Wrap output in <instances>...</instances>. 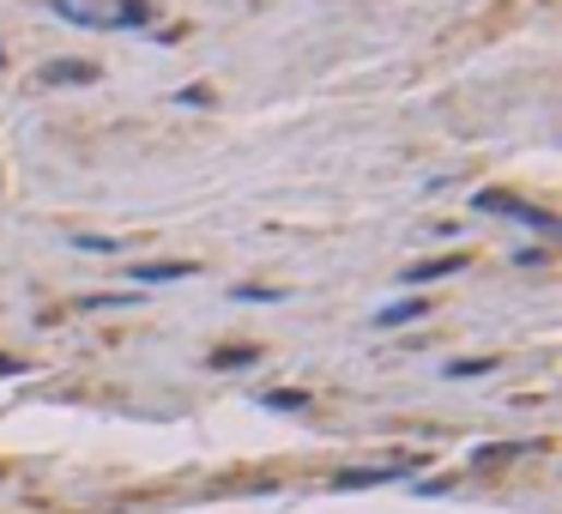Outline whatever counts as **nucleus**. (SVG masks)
Listing matches in <instances>:
<instances>
[{"instance_id": "nucleus-2", "label": "nucleus", "mask_w": 562, "mask_h": 514, "mask_svg": "<svg viewBox=\"0 0 562 514\" xmlns=\"http://www.w3.org/2000/svg\"><path fill=\"white\" fill-rule=\"evenodd\" d=\"M471 206L478 212H490V218H514V225H526V230H557V212H545V206H526V200H514V194H502V188H485V194H471Z\"/></svg>"}, {"instance_id": "nucleus-9", "label": "nucleus", "mask_w": 562, "mask_h": 514, "mask_svg": "<svg viewBox=\"0 0 562 514\" xmlns=\"http://www.w3.org/2000/svg\"><path fill=\"white\" fill-rule=\"evenodd\" d=\"M261 406L266 411H302V406H309V394H261Z\"/></svg>"}, {"instance_id": "nucleus-14", "label": "nucleus", "mask_w": 562, "mask_h": 514, "mask_svg": "<svg viewBox=\"0 0 562 514\" xmlns=\"http://www.w3.org/2000/svg\"><path fill=\"white\" fill-rule=\"evenodd\" d=\"M0 375H19V357H0Z\"/></svg>"}, {"instance_id": "nucleus-1", "label": "nucleus", "mask_w": 562, "mask_h": 514, "mask_svg": "<svg viewBox=\"0 0 562 514\" xmlns=\"http://www.w3.org/2000/svg\"><path fill=\"white\" fill-rule=\"evenodd\" d=\"M49 13L79 31H140L152 25V0H49Z\"/></svg>"}, {"instance_id": "nucleus-8", "label": "nucleus", "mask_w": 562, "mask_h": 514, "mask_svg": "<svg viewBox=\"0 0 562 514\" xmlns=\"http://www.w3.org/2000/svg\"><path fill=\"white\" fill-rule=\"evenodd\" d=\"M490 370H497L490 357H471V363L459 357V363H447V375H454V382H466V375H490Z\"/></svg>"}, {"instance_id": "nucleus-7", "label": "nucleus", "mask_w": 562, "mask_h": 514, "mask_svg": "<svg viewBox=\"0 0 562 514\" xmlns=\"http://www.w3.org/2000/svg\"><path fill=\"white\" fill-rule=\"evenodd\" d=\"M423 315V297H406V303H387V309H381V327H399V321H418Z\"/></svg>"}, {"instance_id": "nucleus-13", "label": "nucleus", "mask_w": 562, "mask_h": 514, "mask_svg": "<svg viewBox=\"0 0 562 514\" xmlns=\"http://www.w3.org/2000/svg\"><path fill=\"white\" fill-rule=\"evenodd\" d=\"M212 363H218V370H242V363H254V351H218Z\"/></svg>"}, {"instance_id": "nucleus-11", "label": "nucleus", "mask_w": 562, "mask_h": 514, "mask_svg": "<svg viewBox=\"0 0 562 514\" xmlns=\"http://www.w3.org/2000/svg\"><path fill=\"white\" fill-rule=\"evenodd\" d=\"M176 104H188V109H206V104H212V92H206V85H182V92H176Z\"/></svg>"}, {"instance_id": "nucleus-5", "label": "nucleus", "mask_w": 562, "mask_h": 514, "mask_svg": "<svg viewBox=\"0 0 562 514\" xmlns=\"http://www.w3.org/2000/svg\"><path fill=\"white\" fill-rule=\"evenodd\" d=\"M97 67L92 61H49L43 67V85H92Z\"/></svg>"}, {"instance_id": "nucleus-10", "label": "nucleus", "mask_w": 562, "mask_h": 514, "mask_svg": "<svg viewBox=\"0 0 562 514\" xmlns=\"http://www.w3.org/2000/svg\"><path fill=\"white\" fill-rule=\"evenodd\" d=\"M514 454H526V449H521V442H502V449H478L471 461H478V466H490V461H514Z\"/></svg>"}, {"instance_id": "nucleus-6", "label": "nucleus", "mask_w": 562, "mask_h": 514, "mask_svg": "<svg viewBox=\"0 0 562 514\" xmlns=\"http://www.w3.org/2000/svg\"><path fill=\"white\" fill-rule=\"evenodd\" d=\"M459 266H466V254H442V261H418V266H406V285H435V278L459 273Z\"/></svg>"}, {"instance_id": "nucleus-4", "label": "nucleus", "mask_w": 562, "mask_h": 514, "mask_svg": "<svg viewBox=\"0 0 562 514\" xmlns=\"http://www.w3.org/2000/svg\"><path fill=\"white\" fill-rule=\"evenodd\" d=\"M176 278H194V261H145V266H133V285H176Z\"/></svg>"}, {"instance_id": "nucleus-12", "label": "nucleus", "mask_w": 562, "mask_h": 514, "mask_svg": "<svg viewBox=\"0 0 562 514\" xmlns=\"http://www.w3.org/2000/svg\"><path fill=\"white\" fill-rule=\"evenodd\" d=\"M236 297H242V303H278L285 290H266V285H242V290H236Z\"/></svg>"}, {"instance_id": "nucleus-3", "label": "nucleus", "mask_w": 562, "mask_h": 514, "mask_svg": "<svg viewBox=\"0 0 562 514\" xmlns=\"http://www.w3.org/2000/svg\"><path fill=\"white\" fill-rule=\"evenodd\" d=\"M418 461H381V466H345L333 478V490H369V485H393V478H411Z\"/></svg>"}, {"instance_id": "nucleus-15", "label": "nucleus", "mask_w": 562, "mask_h": 514, "mask_svg": "<svg viewBox=\"0 0 562 514\" xmlns=\"http://www.w3.org/2000/svg\"><path fill=\"white\" fill-rule=\"evenodd\" d=\"M0 67H7V55H0Z\"/></svg>"}]
</instances>
